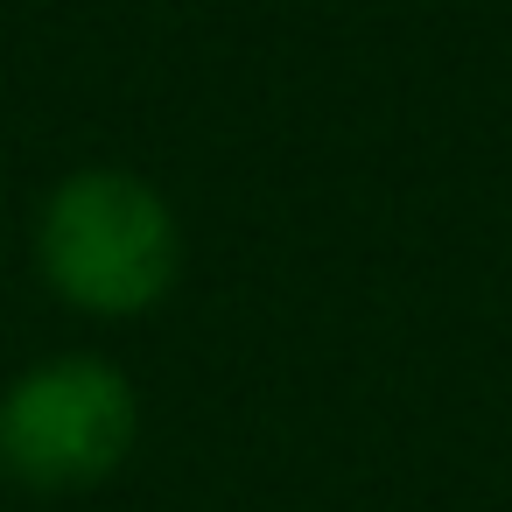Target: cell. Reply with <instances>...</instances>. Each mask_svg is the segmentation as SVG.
I'll return each instance as SVG.
<instances>
[{
  "instance_id": "obj_1",
  "label": "cell",
  "mask_w": 512,
  "mask_h": 512,
  "mask_svg": "<svg viewBox=\"0 0 512 512\" xmlns=\"http://www.w3.org/2000/svg\"><path fill=\"white\" fill-rule=\"evenodd\" d=\"M36 260L64 302L92 316H141L176 288L183 232H176V211L141 176L85 169L57 183V197L43 204Z\"/></svg>"
},
{
  "instance_id": "obj_2",
  "label": "cell",
  "mask_w": 512,
  "mask_h": 512,
  "mask_svg": "<svg viewBox=\"0 0 512 512\" xmlns=\"http://www.w3.org/2000/svg\"><path fill=\"white\" fill-rule=\"evenodd\" d=\"M134 386L106 358H50L0 400V463L29 491H85L134 449Z\"/></svg>"
}]
</instances>
